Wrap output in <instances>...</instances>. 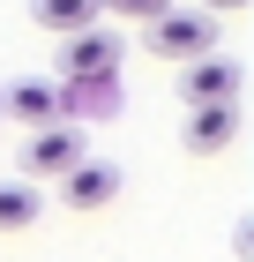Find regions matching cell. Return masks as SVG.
Here are the masks:
<instances>
[{
	"mask_svg": "<svg viewBox=\"0 0 254 262\" xmlns=\"http://www.w3.org/2000/svg\"><path fill=\"white\" fill-rule=\"evenodd\" d=\"M30 15L53 38H75V30H98V0H30Z\"/></svg>",
	"mask_w": 254,
	"mask_h": 262,
	"instance_id": "cell-8",
	"label": "cell"
},
{
	"mask_svg": "<svg viewBox=\"0 0 254 262\" xmlns=\"http://www.w3.org/2000/svg\"><path fill=\"white\" fill-rule=\"evenodd\" d=\"M120 53H127V45H120L112 30H75V38H60V90L120 75Z\"/></svg>",
	"mask_w": 254,
	"mask_h": 262,
	"instance_id": "cell-4",
	"label": "cell"
},
{
	"mask_svg": "<svg viewBox=\"0 0 254 262\" xmlns=\"http://www.w3.org/2000/svg\"><path fill=\"white\" fill-rule=\"evenodd\" d=\"M0 120H22L30 135L53 120H75V90H60V82H38V75H22L0 90Z\"/></svg>",
	"mask_w": 254,
	"mask_h": 262,
	"instance_id": "cell-3",
	"label": "cell"
},
{
	"mask_svg": "<svg viewBox=\"0 0 254 262\" xmlns=\"http://www.w3.org/2000/svg\"><path fill=\"white\" fill-rule=\"evenodd\" d=\"M172 8V0H98V15H112V23H157Z\"/></svg>",
	"mask_w": 254,
	"mask_h": 262,
	"instance_id": "cell-10",
	"label": "cell"
},
{
	"mask_svg": "<svg viewBox=\"0 0 254 262\" xmlns=\"http://www.w3.org/2000/svg\"><path fill=\"white\" fill-rule=\"evenodd\" d=\"M90 158V142H82V120H53V127H38L30 135V150H22V172L15 180H60V172H75V165Z\"/></svg>",
	"mask_w": 254,
	"mask_h": 262,
	"instance_id": "cell-2",
	"label": "cell"
},
{
	"mask_svg": "<svg viewBox=\"0 0 254 262\" xmlns=\"http://www.w3.org/2000/svg\"><path fill=\"white\" fill-rule=\"evenodd\" d=\"M150 53H165V60H202V53H217V15L210 8H165V15L150 23Z\"/></svg>",
	"mask_w": 254,
	"mask_h": 262,
	"instance_id": "cell-1",
	"label": "cell"
},
{
	"mask_svg": "<svg viewBox=\"0 0 254 262\" xmlns=\"http://www.w3.org/2000/svg\"><path fill=\"white\" fill-rule=\"evenodd\" d=\"M232 135H239V105H187V127H179V142H187L195 158L232 150Z\"/></svg>",
	"mask_w": 254,
	"mask_h": 262,
	"instance_id": "cell-7",
	"label": "cell"
},
{
	"mask_svg": "<svg viewBox=\"0 0 254 262\" xmlns=\"http://www.w3.org/2000/svg\"><path fill=\"white\" fill-rule=\"evenodd\" d=\"M45 217V195L30 180H0V232H30Z\"/></svg>",
	"mask_w": 254,
	"mask_h": 262,
	"instance_id": "cell-9",
	"label": "cell"
},
{
	"mask_svg": "<svg viewBox=\"0 0 254 262\" xmlns=\"http://www.w3.org/2000/svg\"><path fill=\"white\" fill-rule=\"evenodd\" d=\"M60 202H67V210H105V202H120V165L82 158L75 172H60Z\"/></svg>",
	"mask_w": 254,
	"mask_h": 262,
	"instance_id": "cell-6",
	"label": "cell"
},
{
	"mask_svg": "<svg viewBox=\"0 0 254 262\" xmlns=\"http://www.w3.org/2000/svg\"><path fill=\"white\" fill-rule=\"evenodd\" d=\"M232 8H247V0H210V15H232Z\"/></svg>",
	"mask_w": 254,
	"mask_h": 262,
	"instance_id": "cell-11",
	"label": "cell"
},
{
	"mask_svg": "<svg viewBox=\"0 0 254 262\" xmlns=\"http://www.w3.org/2000/svg\"><path fill=\"white\" fill-rule=\"evenodd\" d=\"M239 90H247V68L232 53H202V60L179 68V98L187 105H239Z\"/></svg>",
	"mask_w": 254,
	"mask_h": 262,
	"instance_id": "cell-5",
	"label": "cell"
}]
</instances>
